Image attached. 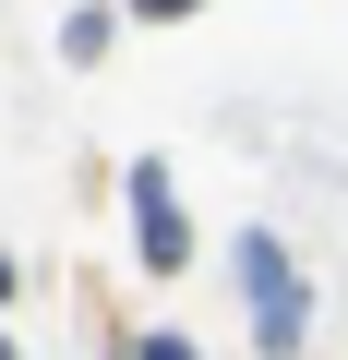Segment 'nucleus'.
Returning a JSON list of instances; mask_svg holds the SVG:
<instances>
[{
	"mask_svg": "<svg viewBox=\"0 0 348 360\" xmlns=\"http://www.w3.org/2000/svg\"><path fill=\"white\" fill-rule=\"evenodd\" d=\"M13 276H25V264H13V252H0V300H13Z\"/></svg>",
	"mask_w": 348,
	"mask_h": 360,
	"instance_id": "obj_5",
	"label": "nucleus"
},
{
	"mask_svg": "<svg viewBox=\"0 0 348 360\" xmlns=\"http://www.w3.org/2000/svg\"><path fill=\"white\" fill-rule=\"evenodd\" d=\"M240 288H252V336H264V360H288V348H300V264H288L264 229L240 240Z\"/></svg>",
	"mask_w": 348,
	"mask_h": 360,
	"instance_id": "obj_1",
	"label": "nucleus"
},
{
	"mask_svg": "<svg viewBox=\"0 0 348 360\" xmlns=\"http://www.w3.org/2000/svg\"><path fill=\"white\" fill-rule=\"evenodd\" d=\"M132 13H144V25H181V13H205V0H132Z\"/></svg>",
	"mask_w": 348,
	"mask_h": 360,
	"instance_id": "obj_3",
	"label": "nucleus"
},
{
	"mask_svg": "<svg viewBox=\"0 0 348 360\" xmlns=\"http://www.w3.org/2000/svg\"><path fill=\"white\" fill-rule=\"evenodd\" d=\"M132 217H144V276H181L193 264V229H181V205H168V168L156 156L132 168Z\"/></svg>",
	"mask_w": 348,
	"mask_h": 360,
	"instance_id": "obj_2",
	"label": "nucleus"
},
{
	"mask_svg": "<svg viewBox=\"0 0 348 360\" xmlns=\"http://www.w3.org/2000/svg\"><path fill=\"white\" fill-rule=\"evenodd\" d=\"M0 360H13V348H0Z\"/></svg>",
	"mask_w": 348,
	"mask_h": 360,
	"instance_id": "obj_6",
	"label": "nucleus"
},
{
	"mask_svg": "<svg viewBox=\"0 0 348 360\" xmlns=\"http://www.w3.org/2000/svg\"><path fill=\"white\" fill-rule=\"evenodd\" d=\"M132 360H193V336H144V348H132Z\"/></svg>",
	"mask_w": 348,
	"mask_h": 360,
	"instance_id": "obj_4",
	"label": "nucleus"
}]
</instances>
